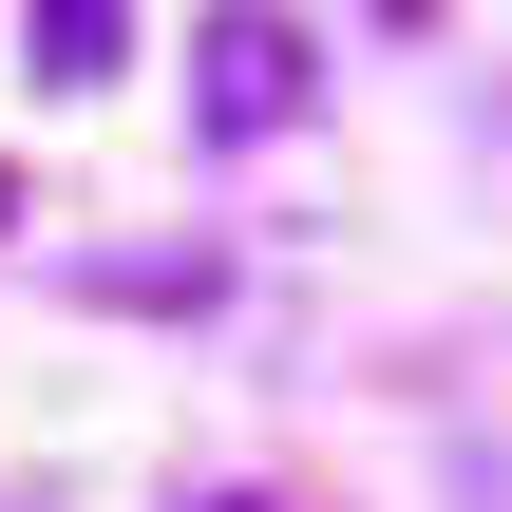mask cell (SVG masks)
<instances>
[{
	"label": "cell",
	"mask_w": 512,
	"mask_h": 512,
	"mask_svg": "<svg viewBox=\"0 0 512 512\" xmlns=\"http://www.w3.org/2000/svg\"><path fill=\"white\" fill-rule=\"evenodd\" d=\"M209 76H190V114L247 152V133H285L304 114V19H266V0H209V38H190Z\"/></svg>",
	"instance_id": "6da1fadb"
},
{
	"label": "cell",
	"mask_w": 512,
	"mask_h": 512,
	"mask_svg": "<svg viewBox=\"0 0 512 512\" xmlns=\"http://www.w3.org/2000/svg\"><path fill=\"white\" fill-rule=\"evenodd\" d=\"M38 76H57V95L133 76V0H38Z\"/></svg>",
	"instance_id": "7a4b0ae2"
},
{
	"label": "cell",
	"mask_w": 512,
	"mask_h": 512,
	"mask_svg": "<svg viewBox=\"0 0 512 512\" xmlns=\"http://www.w3.org/2000/svg\"><path fill=\"white\" fill-rule=\"evenodd\" d=\"M0 209H19V171H0Z\"/></svg>",
	"instance_id": "3957f363"
}]
</instances>
